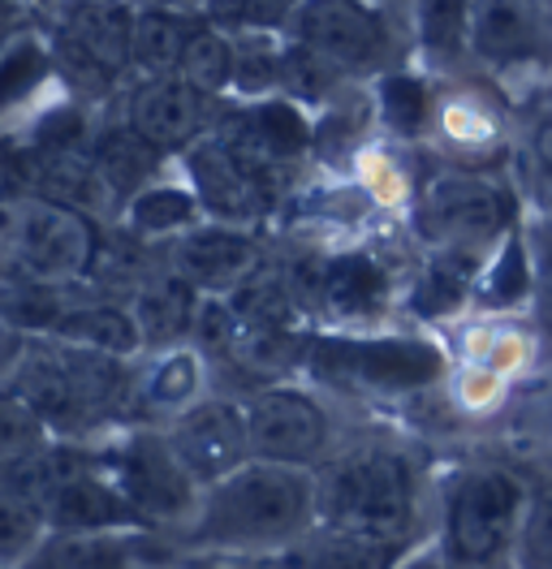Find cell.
<instances>
[{"mask_svg":"<svg viewBox=\"0 0 552 569\" xmlns=\"http://www.w3.org/2000/svg\"><path fill=\"white\" fill-rule=\"evenodd\" d=\"M388 293H393V281H388L384 263H379L376 254H367V250H345V254H333V259L315 263L310 307H319L333 320H376L379 311L388 307Z\"/></svg>","mask_w":552,"mask_h":569,"instance_id":"20","label":"cell"},{"mask_svg":"<svg viewBox=\"0 0 552 569\" xmlns=\"http://www.w3.org/2000/svg\"><path fill=\"white\" fill-rule=\"evenodd\" d=\"M238 43V70H234V96L246 104L273 100L280 91V70H285V48H276L273 36H234Z\"/></svg>","mask_w":552,"mask_h":569,"instance_id":"35","label":"cell"},{"mask_svg":"<svg viewBox=\"0 0 552 569\" xmlns=\"http://www.w3.org/2000/svg\"><path fill=\"white\" fill-rule=\"evenodd\" d=\"M48 440H57L48 431V423L9 385H0V466L18 462V458H27L34 449H43Z\"/></svg>","mask_w":552,"mask_h":569,"instance_id":"38","label":"cell"},{"mask_svg":"<svg viewBox=\"0 0 552 569\" xmlns=\"http://www.w3.org/2000/svg\"><path fill=\"white\" fill-rule=\"evenodd\" d=\"M22 337H13L4 323H0V385H4V376H9V367H13V358L22 355Z\"/></svg>","mask_w":552,"mask_h":569,"instance_id":"48","label":"cell"},{"mask_svg":"<svg viewBox=\"0 0 552 569\" xmlns=\"http://www.w3.org/2000/svg\"><path fill=\"white\" fill-rule=\"evenodd\" d=\"M531 488L496 466L462 470L445 492L441 552L453 569H492L518 548Z\"/></svg>","mask_w":552,"mask_h":569,"instance_id":"7","label":"cell"},{"mask_svg":"<svg viewBox=\"0 0 552 569\" xmlns=\"http://www.w3.org/2000/svg\"><path fill=\"white\" fill-rule=\"evenodd\" d=\"M52 70V43L34 36H13L0 48V112L18 108L22 100H31L34 87Z\"/></svg>","mask_w":552,"mask_h":569,"instance_id":"33","label":"cell"},{"mask_svg":"<svg viewBox=\"0 0 552 569\" xmlns=\"http://www.w3.org/2000/svg\"><path fill=\"white\" fill-rule=\"evenodd\" d=\"M22 190V147L0 139V199Z\"/></svg>","mask_w":552,"mask_h":569,"instance_id":"44","label":"cell"},{"mask_svg":"<svg viewBox=\"0 0 552 569\" xmlns=\"http://www.w3.org/2000/svg\"><path fill=\"white\" fill-rule=\"evenodd\" d=\"M39 509H43L48 531L52 535L142 531V522H138V513L130 509V500L121 497V492L112 488V479L103 475L100 449H96V458L82 466V470H73L61 483H52V488L39 497Z\"/></svg>","mask_w":552,"mask_h":569,"instance_id":"18","label":"cell"},{"mask_svg":"<svg viewBox=\"0 0 552 569\" xmlns=\"http://www.w3.org/2000/svg\"><path fill=\"white\" fill-rule=\"evenodd\" d=\"M303 0H207V22L234 36H273L276 27H289Z\"/></svg>","mask_w":552,"mask_h":569,"instance_id":"36","label":"cell"},{"mask_svg":"<svg viewBox=\"0 0 552 569\" xmlns=\"http://www.w3.org/2000/svg\"><path fill=\"white\" fill-rule=\"evenodd\" d=\"M514 561L518 569H552V479L531 488L526 518H522V531H518Z\"/></svg>","mask_w":552,"mask_h":569,"instance_id":"41","label":"cell"},{"mask_svg":"<svg viewBox=\"0 0 552 569\" xmlns=\"http://www.w3.org/2000/svg\"><path fill=\"white\" fill-rule=\"evenodd\" d=\"M241 341V323L229 307V298L220 293H204L199 298V311H195V328H190V346L216 367V362H229Z\"/></svg>","mask_w":552,"mask_h":569,"instance_id":"39","label":"cell"},{"mask_svg":"<svg viewBox=\"0 0 552 569\" xmlns=\"http://www.w3.org/2000/svg\"><path fill=\"white\" fill-rule=\"evenodd\" d=\"M342 70H333L324 57H315L303 43H289L285 48V70H280V91L294 100V104H319L328 100L337 87H342Z\"/></svg>","mask_w":552,"mask_h":569,"instance_id":"40","label":"cell"},{"mask_svg":"<svg viewBox=\"0 0 552 569\" xmlns=\"http://www.w3.org/2000/svg\"><path fill=\"white\" fill-rule=\"evenodd\" d=\"M445 350L423 337H349L319 332L310 337L303 376L337 392L406 397L432 389L445 376Z\"/></svg>","mask_w":552,"mask_h":569,"instance_id":"6","label":"cell"},{"mask_svg":"<svg viewBox=\"0 0 552 569\" xmlns=\"http://www.w3.org/2000/svg\"><path fill=\"white\" fill-rule=\"evenodd\" d=\"M135 13H177V18H195L207 9V0H130Z\"/></svg>","mask_w":552,"mask_h":569,"instance_id":"45","label":"cell"},{"mask_svg":"<svg viewBox=\"0 0 552 569\" xmlns=\"http://www.w3.org/2000/svg\"><path fill=\"white\" fill-rule=\"evenodd\" d=\"M135 376L138 367L126 358L39 337L13 358L4 385L31 406L57 440L91 445L135 419Z\"/></svg>","mask_w":552,"mask_h":569,"instance_id":"2","label":"cell"},{"mask_svg":"<svg viewBox=\"0 0 552 569\" xmlns=\"http://www.w3.org/2000/svg\"><path fill=\"white\" fill-rule=\"evenodd\" d=\"M165 436H169L177 462L190 470V479L199 488H211L246 462H255L246 406L238 397H225V392H211L199 406H190L186 415H177L172 423H165Z\"/></svg>","mask_w":552,"mask_h":569,"instance_id":"13","label":"cell"},{"mask_svg":"<svg viewBox=\"0 0 552 569\" xmlns=\"http://www.w3.org/2000/svg\"><path fill=\"white\" fill-rule=\"evenodd\" d=\"M181 160H186V173H190V190L199 194L207 220H216V224L246 229V224L264 220L276 208L280 186H285V173L246 160L216 134H207L199 147H190Z\"/></svg>","mask_w":552,"mask_h":569,"instance_id":"11","label":"cell"},{"mask_svg":"<svg viewBox=\"0 0 552 569\" xmlns=\"http://www.w3.org/2000/svg\"><path fill=\"white\" fill-rule=\"evenodd\" d=\"M397 569H453L445 561V552H441V543H418L411 557L402 561Z\"/></svg>","mask_w":552,"mask_h":569,"instance_id":"47","label":"cell"},{"mask_svg":"<svg viewBox=\"0 0 552 569\" xmlns=\"http://www.w3.org/2000/svg\"><path fill=\"white\" fill-rule=\"evenodd\" d=\"M549 199H552V186H549Z\"/></svg>","mask_w":552,"mask_h":569,"instance_id":"50","label":"cell"},{"mask_svg":"<svg viewBox=\"0 0 552 569\" xmlns=\"http://www.w3.org/2000/svg\"><path fill=\"white\" fill-rule=\"evenodd\" d=\"M100 220L31 190L0 199V281L78 284L100 259Z\"/></svg>","mask_w":552,"mask_h":569,"instance_id":"4","label":"cell"},{"mask_svg":"<svg viewBox=\"0 0 552 569\" xmlns=\"http://www.w3.org/2000/svg\"><path fill=\"white\" fill-rule=\"evenodd\" d=\"M549 108H552V104H549ZM549 126H552V121H549Z\"/></svg>","mask_w":552,"mask_h":569,"instance_id":"51","label":"cell"},{"mask_svg":"<svg viewBox=\"0 0 552 569\" xmlns=\"http://www.w3.org/2000/svg\"><path fill=\"white\" fill-rule=\"evenodd\" d=\"M414 548H418V543L315 527V531L289 552V566L294 569H397Z\"/></svg>","mask_w":552,"mask_h":569,"instance_id":"26","label":"cell"},{"mask_svg":"<svg viewBox=\"0 0 552 569\" xmlns=\"http://www.w3.org/2000/svg\"><path fill=\"white\" fill-rule=\"evenodd\" d=\"M466 48L492 70L540 66L552 52V31L540 0H471Z\"/></svg>","mask_w":552,"mask_h":569,"instance_id":"17","label":"cell"},{"mask_svg":"<svg viewBox=\"0 0 552 569\" xmlns=\"http://www.w3.org/2000/svg\"><path fill=\"white\" fill-rule=\"evenodd\" d=\"M52 341H66V346H78V350H96V355L108 358H126V362H135L147 350L130 307L126 302H108V298L73 302L66 320L57 323Z\"/></svg>","mask_w":552,"mask_h":569,"instance_id":"24","label":"cell"},{"mask_svg":"<svg viewBox=\"0 0 552 569\" xmlns=\"http://www.w3.org/2000/svg\"><path fill=\"white\" fill-rule=\"evenodd\" d=\"M165 263H169V272H177L181 281L195 284L199 293L229 298L241 281H250L264 268V250L238 224L204 220L199 229L172 238L169 247H165Z\"/></svg>","mask_w":552,"mask_h":569,"instance_id":"16","label":"cell"},{"mask_svg":"<svg viewBox=\"0 0 552 569\" xmlns=\"http://www.w3.org/2000/svg\"><path fill=\"white\" fill-rule=\"evenodd\" d=\"M535 156L549 164V173H552V126H544V130H540V139H535Z\"/></svg>","mask_w":552,"mask_h":569,"instance_id":"49","label":"cell"},{"mask_svg":"<svg viewBox=\"0 0 552 569\" xmlns=\"http://www.w3.org/2000/svg\"><path fill=\"white\" fill-rule=\"evenodd\" d=\"M78 298L69 293V284H22V281H0V323L22 337V341H39L52 337L57 323L69 316Z\"/></svg>","mask_w":552,"mask_h":569,"instance_id":"29","label":"cell"},{"mask_svg":"<svg viewBox=\"0 0 552 569\" xmlns=\"http://www.w3.org/2000/svg\"><path fill=\"white\" fill-rule=\"evenodd\" d=\"M289 31L294 43L310 48L342 73H372L393 57L388 22L367 0H303Z\"/></svg>","mask_w":552,"mask_h":569,"instance_id":"12","label":"cell"},{"mask_svg":"<svg viewBox=\"0 0 552 569\" xmlns=\"http://www.w3.org/2000/svg\"><path fill=\"white\" fill-rule=\"evenodd\" d=\"M160 548L165 539L147 531L48 535L27 569H142Z\"/></svg>","mask_w":552,"mask_h":569,"instance_id":"21","label":"cell"},{"mask_svg":"<svg viewBox=\"0 0 552 569\" xmlns=\"http://www.w3.org/2000/svg\"><path fill=\"white\" fill-rule=\"evenodd\" d=\"M220 100H211L204 91H195L181 78H160V82H138L126 96L121 121L151 142L160 156H186L190 147L216 130L220 121Z\"/></svg>","mask_w":552,"mask_h":569,"instance_id":"14","label":"cell"},{"mask_svg":"<svg viewBox=\"0 0 552 569\" xmlns=\"http://www.w3.org/2000/svg\"><path fill=\"white\" fill-rule=\"evenodd\" d=\"M195 27H199L195 18H177V13H138L135 43H130V73L138 82L177 78Z\"/></svg>","mask_w":552,"mask_h":569,"instance_id":"27","label":"cell"},{"mask_svg":"<svg viewBox=\"0 0 552 569\" xmlns=\"http://www.w3.org/2000/svg\"><path fill=\"white\" fill-rule=\"evenodd\" d=\"M319 527L315 470L246 462L204 488L190 527L172 535L181 557H289Z\"/></svg>","mask_w":552,"mask_h":569,"instance_id":"1","label":"cell"},{"mask_svg":"<svg viewBox=\"0 0 552 569\" xmlns=\"http://www.w3.org/2000/svg\"><path fill=\"white\" fill-rule=\"evenodd\" d=\"M207 376H211V362L195 346L156 350V358L147 367H138L135 376V419L130 423H172L177 415H186L190 406L211 397Z\"/></svg>","mask_w":552,"mask_h":569,"instance_id":"19","label":"cell"},{"mask_svg":"<svg viewBox=\"0 0 552 569\" xmlns=\"http://www.w3.org/2000/svg\"><path fill=\"white\" fill-rule=\"evenodd\" d=\"M190 569H294L289 557H190Z\"/></svg>","mask_w":552,"mask_h":569,"instance_id":"43","label":"cell"},{"mask_svg":"<svg viewBox=\"0 0 552 569\" xmlns=\"http://www.w3.org/2000/svg\"><path fill=\"white\" fill-rule=\"evenodd\" d=\"M204 220V203L190 186L156 181V186L138 190L135 199L121 208V233H130L135 242H147V247H169L172 238L199 229Z\"/></svg>","mask_w":552,"mask_h":569,"instance_id":"23","label":"cell"},{"mask_svg":"<svg viewBox=\"0 0 552 569\" xmlns=\"http://www.w3.org/2000/svg\"><path fill=\"white\" fill-rule=\"evenodd\" d=\"M91 156H96V169H100L103 186L112 190V199H117L121 208L135 199L138 190L156 186L160 164L169 160V156H160L142 134H135L126 121H112V126L96 130Z\"/></svg>","mask_w":552,"mask_h":569,"instance_id":"25","label":"cell"},{"mask_svg":"<svg viewBox=\"0 0 552 569\" xmlns=\"http://www.w3.org/2000/svg\"><path fill=\"white\" fill-rule=\"evenodd\" d=\"M100 449L103 475L112 479V488L130 500L138 513L142 531L160 535L169 543L172 535L190 527V518L199 513L204 488L190 479V470L177 462L165 427L151 423H126L96 440Z\"/></svg>","mask_w":552,"mask_h":569,"instance_id":"5","label":"cell"},{"mask_svg":"<svg viewBox=\"0 0 552 569\" xmlns=\"http://www.w3.org/2000/svg\"><path fill=\"white\" fill-rule=\"evenodd\" d=\"M526 247L535 268V307H540V320L552 328V216H535L526 224Z\"/></svg>","mask_w":552,"mask_h":569,"instance_id":"42","label":"cell"},{"mask_svg":"<svg viewBox=\"0 0 552 569\" xmlns=\"http://www.w3.org/2000/svg\"><path fill=\"white\" fill-rule=\"evenodd\" d=\"M471 36V0H418V43L427 57H457Z\"/></svg>","mask_w":552,"mask_h":569,"instance_id":"37","label":"cell"},{"mask_svg":"<svg viewBox=\"0 0 552 569\" xmlns=\"http://www.w3.org/2000/svg\"><path fill=\"white\" fill-rule=\"evenodd\" d=\"M22 22H27L22 0H0V48L13 36H22Z\"/></svg>","mask_w":552,"mask_h":569,"instance_id":"46","label":"cell"},{"mask_svg":"<svg viewBox=\"0 0 552 569\" xmlns=\"http://www.w3.org/2000/svg\"><path fill=\"white\" fill-rule=\"evenodd\" d=\"M246 427H250V453L255 462L319 470L337 453L333 419L315 392L298 385H268L241 397Z\"/></svg>","mask_w":552,"mask_h":569,"instance_id":"9","label":"cell"},{"mask_svg":"<svg viewBox=\"0 0 552 569\" xmlns=\"http://www.w3.org/2000/svg\"><path fill=\"white\" fill-rule=\"evenodd\" d=\"M234 70H238V43L229 31L199 22L195 36L186 43V57H181V82H190L195 91H204L211 100H225L234 91Z\"/></svg>","mask_w":552,"mask_h":569,"instance_id":"30","label":"cell"},{"mask_svg":"<svg viewBox=\"0 0 552 569\" xmlns=\"http://www.w3.org/2000/svg\"><path fill=\"white\" fill-rule=\"evenodd\" d=\"M475 298L487 311H514L535 302V268H531V247H526V229H510L501 238V247L492 254V263L480 272Z\"/></svg>","mask_w":552,"mask_h":569,"instance_id":"28","label":"cell"},{"mask_svg":"<svg viewBox=\"0 0 552 569\" xmlns=\"http://www.w3.org/2000/svg\"><path fill=\"white\" fill-rule=\"evenodd\" d=\"M48 535L39 500L0 479V569H27Z\"/></svg>","mask_w":552,"mask_h":569,"instance_id":"31","label":"cell"},{"mask_svg":"<svg viewBox=\"0 0 552 569\" xmlns=\"http://www.w3.org/2000/svg\"><path fill=\"white\" fill-rule=\"evenodd\" d=\"M319 527L418 543V470L393 445L337 449L315 470Z\"/></svg>","mask_w":552,"mask_h":569,"instance_id":"3","label":"cell"},{"mask_svg":"<svg viewBox=\"0 0 552 569\" xmlns=\"http://www.w3.org/2000/svg\"><path fill=\"white\" fill-rule=\"evenodd\" d=\"M379 121L397 139H418L432 121V96L427 82L406 70H393L379 78Z\"/></svg>","mask_w":552,"mask_h":569,"instance_id":"34","label":"cell"},{"mask_svg":"<svg viewBox=\"0 0 552 569\" xmlns=\"http://www.w3.org/2000/svg\"><path fill=\"white\" fill-rule=\"evenodd\" d=\"M211 134L225 142V147H234L238 156L264 164V169H276V173L294 169L310 147H315V126H310V117L303 112V104H294L289 96L225 108Z\"/></svg>","mask_w":552,"mask_h":569,"instance_id":"15","label":"cell"},{"mask_svg":"<svg viewBox=\"0 0 552 569\" xmlns=\"http://www.w3.org/2000/svg\"><path fill=\"white\" fill-rule=\"evenodd\" d=\"M199 289L181 281L177 272H156L151 281L138 289L126 302L135 316L142 346L147 350H172V346H190V328H195V311H199Z\"/></svg>","mask_w":552,"mask_h":569,"instance_id":"22","label":"cell"},{"mask_svg":"<svg viewBox=\"0 0 552 569\" xmlns=\"http://www.w3.org/2000/svg\"><path fill=\"white\" fill-rule=\"evenodd\" d=\"M414 220L432 247L480 254L514 229V199L480 173H441L427 181Z\"/></svg>","mask_w":552,"mask_h":569,"instance_id":"10","label":"cell"},{"mask_svg":"<svg viewBox=\"0 0 552 569\" xmlns=\"http://www.w3.org/2000/svg\"><path fill=\"white\" fill-rule=\"evenodd\" d=\"M475 263L480 254H462V250H441L432 259V268L423 272V281L414 284L411 307L418 316H448L466 302V289L475 281Z\"/></svg>","mask_w":552,"mask_h":569,"instance_id":"32","label":"cell"},{"mask_svg":"<svg viewBox=\"0 0 552 569\" xmlns=\"http://www.w3.org/2000/svg\"><path fill=\"white\" fill-rule=\"evenodd\" d=\"M135 18L130 0H69L52 36V66L73 96L100 100L130 73Z\"/></svg>","mask_w":552,"mask_h":569,"instance_id":"8","label":"cell"}]
</instances>
